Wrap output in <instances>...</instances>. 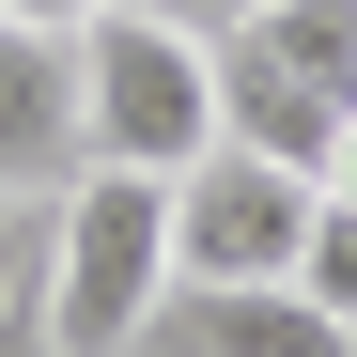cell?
Instances as JSON below:
<instances>
[{"instance_id": "3", "label": "cell", "mask_w": 357, "mask_h": 357, "mask_svg": "<svg viewBox=\"0 0 357 357\" xmlns=\"http://www.w3.org/2000/svg\"><path fill=\"white\" fill-rule=\"evenodd\" d=\"M78 93H93V171H202L218 155V47L140 16V0H109L78 31Z\"/></svg>"}, {"instance_id": "6", "label": "cell", "mask_w": 357, "mask_h": 357, "mask_svg": "<svg viewBox=\"0 0 357 357\" xmlns=\"http://www.w3.org/2000/svg\"><path fill=\"white\" fill-rule=\"evenodd\" d=\"M140 357H357V326L311 311L295 280H171Z\"/></svg>"}, {"instance_id": "11", "label": "cell", "mask_w": 357, "mask_h": 357, "mask_svg": "<svg viewBox=\"0 0 357 357\" xmlns=\"http://www.w3.org/2000/svg\"><path fill=\"white\" fill-rule=\"evenodd\" d=\"M0 357H63V342H47V311H0Z\"/></svg>"}, {"instance_id": "5", "label": "cell", "mask_w": 357, "mask_h": 357, "mask_svg": "<svg viewBox=\"0 0 357 357\" xmlns=\"http://www.w3.org/2000/svg\"><path fill=\"white\" fill-rule=\"evenodd\" d=\"M93 171V93H78V31L0 16V187H78Z\"/></svg>"}, {"instance_id": "8", "label": "cell", "mask_w": 357, "mask_h": 357, "mask_svg": "<svg viewBox=\"0 0 357 357\" xmlns=\"http://www.w3.org/2000/svg\"><path fill=\"white\" fill-rule=\"evenodd\" d=\"M295 295L357 326V202H311V249H295Z\"/></svg>"}, {"instance_id": "9", "label": "cell", "mask_w": 357, "mask_h": 357, "mask_svg": "<svg viewBox=\"0 0 357 357\" xmlns=\"http://www.w3.org/2000/svg\"><path fill=\"white\" fill-rule=\"evenodd\" d=\"M140 16H171V31H202V47H218L233 16H264V0H140Z\"/></svg>"}, {"instance_id": "4", "label": "cell", "mask_w": 357, "mask_h": 357, "mask_svg": "<svg viewBox=\"0 0 357 357\" xmlns=\"http://www.w3.org/2000/svg\"><path fill=\"white\" fill-rule=\"evenodd\" d=\"M311 171H280L249 140H218L202 171H171V280H295L311 249Z\"/></svg>"}, {"instance_id": "12", "label": "cell", "mask_w": 357, "mask_h": 357, "mask_svg": "<svg viewBox=\"0 0 357 357\" xmlns=\"http://www.w3.org/2000/svg\"><path fill=\"white\" fill-rule=\"evenodd\" d=\"M311 187H326V202H357V125L326 140V171H311Z\"/></svg>"}, {"instance_id": "10", "label": "cell", "mask_w": 357, "mask_h": 357, "mask_svg": "<svg viewBox=\"0 0 357 357\" xmlns=\"http://www.w3.org/2000/svg\"><path fill=\"white\" fill-rule=\"evenodd\" d=\"M0 16H47V31H93L109 0H0Z\"/></svg>"}, {"instance_id": "1", "label": "cell", "mask_w": 357, "mask_h": 357, "mask_svg": "<svg viewBox=\"0 0 357 357\" xmlns=\"http://www.w3.org/2000/svg\"><path fill=\"white\" fill-rule=\"evenodd\" d=\"M171 311V187L155 171H78L47 233V342L63 357H140Z\"/></svg>"}, {"instance_id": "7", "label": "cell", "mask_w": 357, "mask_h": 357, "mask_svg": "<svg viewBox=\"0 0 357 357\" xmlns=\"http://www.w3.org/2000/svg\"><path fill=\"white\" fill-rule=\"evenodd\" d=\"M47 233H63V202L0 187V311H47Z\"/></svg>"}, {"instance_id": "2", "label": "cell", "mask_w": 357, "mask_h": 357, "mask_svg": "<svg viewBox=\"0 0 357 357\" xmlns=\"http://www.w3.org/2000/svg\"><path fill=\"white\" fill-rule=\"evenodd\" d=\"M342 125H357V0H264L218 31V140L326 171Z\"/></svg>"}]
</instances>
